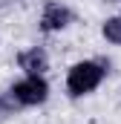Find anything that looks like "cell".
Listing matches in <instances>:
<instances>
[{
    "label": "cell",
    "mask_w": 121,
    "mask_h": 124,
    "mask_svg": "<svg viewBox=\"0 0 121 124\" xmlns=\"http://www.w3.org/2000/svg\"><path fill=\"white\" fill-rule=\"evenodd\" d=\"M101 75H104V69L98 66V63H75L72 69H69V78H66V87H69V93L72 95H84L95 90L98 84H101Z\"/></svg>",
    "instance_id": "1"
},
{
    "label": "cell",
    "mask_w": 121,
    "mask_h": 124,
    "mask_svg": "<svg viewBox=\"0 0 121 124\" xmlns=\"http://www.w3.org/2000/svg\"><path fill=\"white\" fill-rule=\"evenodd\" d=\"M15 98L20 101V104H40L43 98H46V81L40 78V75H29L26 81H20V84H15Z\"/></svg>",
    "instance_id": "2"
},
{
    "label": "cell",
    "mask_w": 121,
    "mask_h": 124,
    "mask_svg": "<svg viewBox=\"0 0 121 124\" xmlns=\"http://www.w3.org/2000/svg\"><path fill=\"white\" fill-rule=\"evenodd\" d=\"M69 23V9H63L58 3H49L46 6V12H43V20H40V26L46 32H55V29H63Z\"/></svg>",
    "instance_id": "3"
},
{
    "label": "cell",
    "mask_w": 121,
    "mask_h": 124,
    "mask_svg": "<svg viewBox=\"0 0 121 124\" xmlns=\"http://www.w3.org/2000/svg\"><path fill=\"white\" fill-rule=\"evenodd\" d=\"M20 66H23L29 75H40V72L46 69V55H43L40 49H29V52L20 55Z\"/></svg>",
    "instance_id": "4"
},
{
    "label": "cell",
    "mask_w": 121,
    "mask_h": 124,
    "mask_svg": "<svg viewBox=\"0 0 121 124\" xmlns=\"http://www.w3.org/2000/svg\"><path fill=\"white\" fill-rule=\"evenodd\" d=\"M104 35H107V40H113V43H121V17H113V20H107V23H104Z\"/></svg>",
    "instance_id": "5"
}]
</instances>
